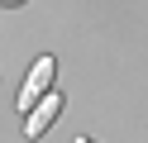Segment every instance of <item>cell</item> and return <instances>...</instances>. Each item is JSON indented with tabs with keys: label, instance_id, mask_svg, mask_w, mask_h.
<instances>
[{
	"label": "cell",
	"instance_id": "1",
	"mask_svg": "<svg viewBox=\"0 0 148 143\" xmlns=\"http://www.w3.org/2000/svg\"><path fill=\"white\" fill-rule=\"evenodd\" d=\"M53 76H58V62H53V57H38V62L29 67V76H24V86H19V114L24 119L53 95Z\"/></svg>",
	"mask_w": 148,
	"mask_h": 143
},
{
	"label": "cell",
	"instance_id": "2",
	"mask_svg": "<svg viewBox=\"0 0 148 143\" xmlns=\"http://www.w3.org/2000/svg\"><path fill=\"white\" fill-rule=\"evenodd\" d=\"M58 114H62V95H58V91H53V95H48V100H43V105H38V110H34V114H29V119H24V138H43V133H48V129H53V119H58Z\"/></svg>",
	"mask_w": 148,
	"mask_h": 143
},
{
	"label": "cell",
	"instance_id": "3",
	"mask_svg": "<svg viewBox=\"0 0 148 143\" xmlns=\"http://www.w3.org/2000/svg\"><path fill=\"white\" fill-rule=\"evenodd\" d=\"M77 143H91V138H77Z\"/></svg>",
	"mask_w": 148,
	"mask_h": 143
}]
</instances>
